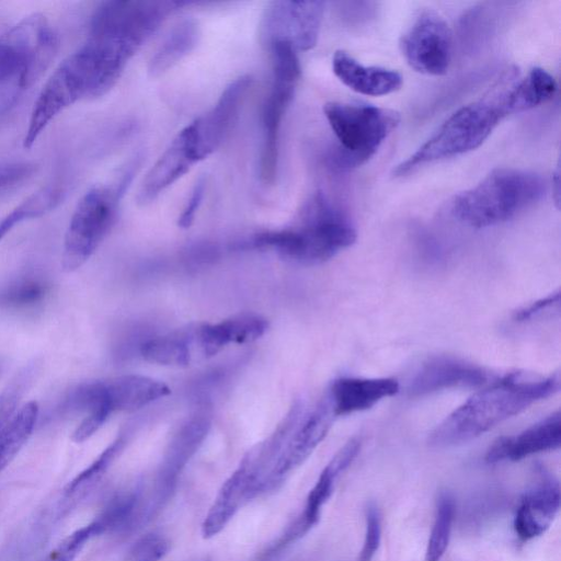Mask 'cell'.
Returning <instances> with one entry per match:
<instances>
[{
    "mask_svg": "<svg viewBox=\"0 0 561 561\" xmlns=\"http://www.w3.org/2000/svg\"><path fill=\"white\" fill-rule=\"evenodd\" d=\"M104 383L112 412L136 411L170 393L162 381L141 375H124Z\"/></svg>",
    "mask_w": 561,
    "mask_h": 561,
    "instance_id": "7402d4cb",
    "label": "cell"
},
{
    "mask_svg": "<svg viewBox=\"0 0 561 561\" xmlns=\"http://www.w3.org/2000/svg\"><path fill=\"white\" fill-rule=\"evenodd\" d=\"M341 473L331 462L324 467L307 496L304 511L279 536L284 545L289 546L297 541L318 524L322 506L330 499L335 480Z\"/></svg>",
    "mask_w": 561,
    "mask_h": 561,
    "instance_id": "603a6c76",
    "label": "cell"
},
{
    "mask_svg": "<svg viewBox=\"0 0 561 561\" xmlns=\"http://www.w3.org/2000/svg\"><path fill=\"white\" fill-rule=\"evenodd\" d=\"M559 293H556L554 295H549L546 298L539 299L527 307L520 309L515 314V320L518 322L526 321L528 319L534 318L536 314L541 312L542 310H546L547 308L551 307L553 304L559 302Z\"/></svg>",
    "mask_w": 561,
    "mask_h": 561,
    "instance_id": "e575fe53",
    "label": "cell"
},
{
    "mask_svg": "<svg viewBox=\"0 0 561 561\" xmlns=\"http://www.w3.org/2000/svg\"><path fill=\"white\" fill-rule=\"evenodd\" d=\"M513 79L451 114L415 152L393 169V175L405 176L424 164L477 149L505 117L547 102L557 90L554 78L542 68H533L527 76Z\"/></svg>",
    "mask_w": 561,
    "mask_h": 561,
    "instance_id": "6da1fadb",
    "label": "cell"
},
{
    "mask_svg": "<svg viewBox=\"0 0 561 561\" xmlns=\"http://www.w3.org/2000/svg\"><path fill=\"white\" fill-rule=\"evenodd\" d=\"M57 37L43 15L23 19L0 37V85L25 89L48 67Z\"/></svg>",
    "mask_w": 561,
    "mask_h": 561,
    "instance_id": "52a82bcc",
    "label": "cell"
},
{
    "mask_svg": "<svg viewBox=\"0 0 561 561\" xmlns=\"http://www.w3.org/2000/svg\"><path fill=\"white\" fill-rule=\"evenodd\" d=\"M193 331L188 329L144 342L139 348L142 357L165 366H187L192 359Z\"/></svg>",
    "mask_w": 561,
    "mask_h": 561,
    "instance_id": "484cf974",
    "label": "cell"
},
{
    "mask_svg": "<svg viewBox=\"0 0 561 561\" xmlns=\"http://www.w3.org/2000/svg\"><path fill=\"white\" fill-rule=\"evenodd\" d=\"M334 417L325 394L287 439L263 485L262 493L277 489L289 473L312 454L328 434Z\"/></svg>",
    "mask_w": 561,
    "mask_h": 561,
    "instance_id": "8fae6325",
    "label": "cell"
},
{
    "mask_svg": "<svg viewBox=\"0 0 561 561\" xmlns=\"http://www.w3.org/2000/svg\"><path fill=\"white\" fill-rule=\"evenodd\" d=\"M198 161L201 159L196 150L193 129L188 124L179 131L144 178L137 194V202L140 205L150 204Z\"/></svg>",
    "mask_w": 561,
    "mask_h": 561,
    "instance_id": "5bb4252c",
    "label": "cell"
},
{
    "mask_svg": "<svg viewBox=\"0 0 561 561\" xmlns=\"http://www.w3.org/2000/svg\"><path fill=\"white\" fill-rule=\"evenodd\" d=\"M561 443V416L556 411L517 435L497 438L485 454L488 463L518 461L528 456L557 449Z\"/></svg>",
    "mask_w": 561,
    "mask_h": 561,
    "instance_id": "ac0fdd59",
    "label": "cell"
},
{
    "mask_svg": "<svg viewBox=\"0 0 561 561\" xmlns=\"http://www.w3.org/2000/svg\"><path fill=\"white\" fill-rule=\"evenodd\" d=\"M559 386L557 376L533 378L518 373L491 381L447 415L430 434L428 444L447 448L470 442L549 398Z\"/></svg>",
    "mask_w": 561,
    "mask_h": 561,
    "instance_id": "7a4b0ae2",
    "label": "cell"
},
{
    "mask_svg": "<svg viewBox=\"0 0 561 561\" xmlns=\"http://www.w3.org/2000/svg\"><path fill=\"white\" fill-rule=\"evenodd\" d=\"M399 389L398 380L390 377H342L332 382L327 396L336 417L368 410Z\"/></svg>",
    "mask_w": 561,
    "mask_h": 561,
    "instance_id": "d6986e66",
    "label": "cell"
},
{
    "mask_svg": "<svg viewBox=\"0 0 561 561\" xmlns=\"http://www.w3.org/2000/svg\"><path fill=\"white\" fill-rule=\"evenodd\" d=\"M38 417V404L28 401L20 407L0 432V471L27 442Z\"/></svg>",
    "mask_w": 561,
    "mask_h": 561,
    "instance_id": "4316f807",
    "label": "cell"
},
{
    "mask_svg": "<svg viewBox=\"0 0 561 561\" xmlns=\"http://www.w3.org/2000/svg\"><path fill=\"white\" fill-rule=\"evenodd\" d=\"M205 191L206 181L204 179H199L194 185L191 195L178 219V225L181 228H188L193 224L196 213L202 205Z\"/></svg>",
    "mask_w": 561,
    "mask_h": 561,
    "instance_id": "836d02e7",
    "label": "cell"
},
{
    "mask_svg": "<svg viewBox=\"0 0 561 561\" xmlns=\"http://www.w3.org/2000/svg\"><path fill=\"white\" fill-rule=\"evenodd\" d=\"M560 486L553 476L540 468L537 480L523 495L514 517V530L522 540L542 535L560 508Z\"/></svg>",
    "mask_w": 561,
    "mask_h": 561,
    "instance_id": "9a60e30c",
    "label": "cell"
},
{
    "mask_svg": "<svg viewBox=\"0 0 561 561\" xmlns=\"http://www.w3.org/2000/svg\"><path fill=\"white\" fill-rule=\"evenodd\" d=\"M454 518V497L447 491L440 492L436 503L434 524L426 546L425 561H439L442 559L449 543Z\"/></svg>",
    "mask_w": 561,
    "mask_h": 561,
    "instance_id": "83f0119b",
    "label": "cell"
},
{
    "mask_svg": "<svg viewBox=\"0 0 561 561\" xmlns=\"http://www.w3.org/2000/svg\"><path fill=\"white\" fill-rule=\"evenodd\" d=\"M49 286L39 276L21 277L0 291V307L12 309L32 308L47 296Z\"/></svg>",
    "mask_w": 561,
    "mask_h": 561,
    "instance_id": "f1b7e54d",
    "label": "cell"
},
{
    "mask_svg": "<svg viewBox=\"0 0 561 561\" xmlns=\"http://www.w3.org/2000/svg\"><path fill=\"white\" fill-rule=\"evenodd\" d=\"M259 473L250 454L219 489L202 524L204 538L219 534L242 504L257 495Z\"/></svg>",
    "mask_w": 561,
    "mask_h": 561,
    "instance_id": "2e32d148",
    "label": "cell"
},
{
    "mask_svg": "<svg viewBox=\"0 0 561 561\" xmlns=\"http://www.w3.org/2000/svg\"><path fill=\"white\" fill-rule=\"evenodd\" d=\"M400 47L409 66L428 76L445 75L453 57V33L436 12H421L402 35Z\"/></svg>",
    "mask_w": 561,
    "mask_h": 561,
    "instance_id": "9c48e42d",
    "label": "cell"
},
{
    "mask_svg": "<svg viewBox=\"0 0 561 561\" xmlns=\"http://www.w3.org/2000/svg\"><path fill=\"white\" fill-rule=\"evenodd\" d=\"M356 238L350 217L317 192L302 206L296 227L256 233L250 243L301 264H319L350 248Z\"/></svg>",
    "mask_w": 561,
    "mask_h": 561,
    "instance_id": "3957f363",
    "label": "cell"
},
{
    "mask_svg": "<svg viewBox=\"0 0 561 561\" xmlns=\"http://www.w3.org/2000/svg\"><path fill=\"white\" fill-rule=\"evenodd\" d=\"M198 36L199 27L195 20L185 19L175 24L151 56L149 73L158 77L172 68L195 47Z\"/></svg>",
    "mask_w": 561,
    "mask_h": 561,
    "instance_id": "cb8c5ba5",
    "label": "cell"
},
{
    "mask_svg": "<svg viewBox=\"0 0 561 561\" xmlns=\"http://www.w3.org/2000/svg\"><path fill=\"white\" fill-rule=\"evenodd\" d=\"M365 538L357 561H371L381 541V515L375 503L365 508Z\"/></svg>",
    "mask_w": 561,
    "mask_h": 561,
    "instance_id": "1f68e13d",
    "label": "cell"
},
{
    "mask_svg": "<svg viewBox=\"0 0 561 561\" xmlns=\"http://www.w3.org/2000/svg\"><path fill=\"white\" fill-rule=\"evenodd\" d=\"M125 439L123 436L117 437L99 457L95 459L90 467L82 471L72 482L69 484V491H77L81 486L93 483L98 480L108 468L118 453L124 446Z\"/></svg>",
    "mask_w": 561,
    "mask_h": 561,
    "instance_id": "4dcf8cb0",
    "label": "cell"
},
{
    "mask_svg": "<svg viewBox=\"0 0 561 561\" xmlns=\"http://www.w3.org/2000/svg\"><path fill=\"white\" fill-rule=\"evenodd\" d=\"M296 85L297 81L273 78L263 104L260 178L267 185L273 184L277 175L280 126Z\"/></svg>",
    "mask_w": 561,
    "mask_h": 561,
    "instance_id": "e0dca14e",
    "label": "cell"
},
{
    "mask_svg": "<svg viewBox=\"0 0 561 561\" xmlns=\"http://www.w3.org/2000/svg\"><path fill=\"white\" fill-rule=\"evenodd\" d=\"M324 2L274 1L265 9L260 23V38L265 47L275 41H286L299 50L317 44Z\"/></svg>",
    "mask_w": 561,
    "mask_h": 561,
    "instance_id": "30bf717a",
    "label": "cell"
},
{
    "mask_svg": "<svg viewBox=\"0 0 561 561\" xmlns=\"http://www.w3.org/2000/svg\"><path fill=\"white\" fill-rule=\"evenodd\" d=\"M131 175L133 171H127L117 185L94 186L79 199L65 234L64 271L73 272L81 267L108 234Z\"/></svg>",
    "mask_w": 561,
    "mask_h": 561,
    "instance_id": "8992f818",
    "label": "cell"
},
{
    "mask_svg": "<svg viewBox=\"0 0 561 561\" xmlns=\"http://www.w3.org/2000/svg\"><path fill=\"white\" fill-rule=\"evenodd\" d=\"M546 182L535 172L495 169L451 202L453 216L463 225L485 228L505 222L540 201Z\"/></svg>",
    "mask_w": 561,
    "mask_h": 561,
    "instance_id": "277c9868",
    "label": "cell"
},
{
    "mask_svg": "<svg viewBox=\"0 0 561 561\" xmlns=\"http://www.w3.org/2000/svg\"><path fill=\"white\" fill-rule=\"evenodd\" d=\"M268 328V322L255 313H242L219 323H204L199 340L207 356H213L230 343H251L260 339Z\"/></svg>",
    "mask_w": 561,
    "mask_h": 561,
    "instance_id": "44dd1931",
    "label": "cell"
},
{
    "mask_svg": "<svg viewBox=\"0 0 561 561\" xmlns=\"http://www.w3.org/2000/svg\"><path fill=\"white\" fill-rule=\"evenodd\" d=\"M33 367H25L0 393V432L18 410L19 402L31 380Z\"/></svg>",
    "mask_w": 561,
    "mask_h": 561,
    "instance_id": "f546056e",
    "label": "cell"
},
{
    "mask_svg": "<svg viewBox=\"0 0 561 561\" xmlns=\"http://www.w3.org/2000/svg\"><path fill=\"white\" fill-rule=\"evenodd\" d=\"M36 165L26 161H0V194L31 178Z\"/></svg>",
    "mask_w": 561,
    "mask_h": 561,
    "instance_id": "d6a6232c",
    "label": "cell"
},
{
    "mask_svg": "<svg viewBox=\"0 0 561 561\" xmlns=\"http://www.w3.org/2000/svg\"><path fill=\"white\" fill-rule=\"evenodd\" d=\"M210 427L207 413H197L187 420L172 438L159 468L153 486L144 496L142 525L154 518L172 496L178 479L205 439Z\"/></svg>",
    "mask_w": 561,
    "mask_h": 561,
    "instance_id": "ba28073f",
    "label": "cell"
},
{
    "mask_svg": "<svg viewBox=\"0 0 561 561\" xmlns=\"http://www.w3.org/2000/svg\"><path fill=\"white\" fill-rule=\"evenodd\" d=\"M66 187L61 182L47 184L30 195L10 213L0 218V241L19 224L38 218L55 209L64 199Z\"/></svg>",
    "mask_w": 561,
    "mask_h": 561,
    "instance_id": "d4e9b609",
    "label": "cell"
},
{
    "mask_svg": "<svg viewBox=\"0 0 561 561\" xmlns=\"http://www.w3.org/2000/svg\"><path fill=\"white\" fill-rule=\"evenodd\" d=\"M332 70L344 85L368 96L387 95L396 92L402 85V77L396 70L365 66L343 50L334 53Z\"/></svg>",
    "mask_w": 561,
    "mask_h": 561,
    "instance_id": "ffe728a7",
    "label": "cell"
},
{
    "mask_svg": "<svg viewBox=\"0 0 561 561\" xmlns=\"http://www.w3.org/2000/svg\"><path fill=\"white\" fill-rule=\"evenodd\" d=\"M251 84L250 76L237 78L225 88L216 104L206 114L191 123L201 160L211 154L224 141L238 117Z\"/></svg>",
    "mask_w": 561,
    "mask_h": 561,
    "instance_id": "7c38bea8",
    "label": "cell"
},
{
    "mask_svg": "<svg viewBox=\"0 0 561 561\" xmlns=\"http://www.w3.org/2000/svg\"><path fill=\"white\" fill-rule=\"evenodd\" d=\"M134 561H140V560H134Z\"/></svg>",
    "mask_w": 561,
    "mask_h": 561,
    "instance_id": "d590c367",
    "label": "cell"
},
{
    "mask_svg": "<svg viewBox=\"0 0 561 561\" xmlns=\"http://www.w3.org/2000/svg\"><path fill=\"white\" fill-rule=\"evenodd\" d=\"M323 113L337 140L330 162L339 170L366 163L400 122L398 112L363 103L329 102Z\"/></svg>",
    "mask_w": 561,
    "mask_h": 561,
    "instance_id": "5b68a950",
    "label": "cell"
},
{
    "mask_svg": "<svg viewBox=\"0 0 561 561\" xmlns=\"http://www.w3.org/2000/svg\"><path fill=\"white\" fill-rule=\"evenodd\" d=\"M489 380L490 374L479 365L455 356L437 355L421 365L407 391L410 397L417 398L453 388L479 387Z\"/></svg>",
    "mask_w": 561,
    "mask_h": 561,
    "instance_id": "4fadbf2b",
    "label": "cell"
}]
</instances>
